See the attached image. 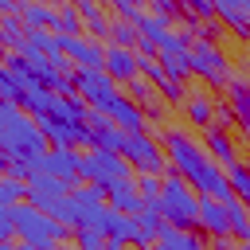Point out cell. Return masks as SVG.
I'll return each instance as SVG.
<instances>
[{"label": "cell", "instance_id": "e0dca14e", "mask_svg": "<svg viewBox=\"0 0 250 250\" xmlns=\"http://www.w3.org/2000/svg\"><path fill=\"white\" fill-rule=\"evenodd\" d=\"M215 16H219V23H227L230 35H238V39L250 35V4L246 0H215Z\"/></svg>", "mask_w": 250, "mask_h": 250}, {"label": "cell", "instance_id": "83f0119b", "mask_svg": "<svg viewBox=\"0 0 250 250\" xmlns=\"http://www.w3.org/2000/svg\"><path fill=\"white\" fill-rule=\"evenodd\" d=\"M223 176H227L230 195H234L238 203H246V199H250V172H246V164H242V160H234L230 168H223Z\"/></svg>", "mask_w": 250, "mask_h": 250}, {"label": "cell", "instance_id": "ab89813d", "mask_svg": "<svg viewBox=\"0 0 250 250\" xmlns=\"http://www.w3.org/2000/svg\"><path fill=\"white\" fill-rule=\"evenodd\" d=\"M4 168H8V156H4V152H0V176H4Z\"/></svg>", "mask_w": 250, "mask_h": 250}, {"label": "cell", "instance_id": "2e32d148", "mask_svg": "<svg viewBox=\"0 0 250 250\" xmlns=\"http://www.w3.org/2000/svg\"><path fill=\"white\" fill-rule=\"evenodd\" d=\"M102 199H105V207L117 211V215H137V211H141V195H137V188H133V176L113 180V184L102 191Z\"/></svg>", "mask_w": 250, "mask_h": 250}, {"label": "cell", "instance_id": "60d3db41", "mask_svg": "<svg viewBox=\"0 0 250 250\" xmlns=\"http://www.w3.org/2000/svg\"><path fill=\"white\" fill-rule=\"evenodd\" d=\"M51 250H74V246H51Z\"/></svg>", "mask_w": 250, "mask_h": 250}, {"label": "cell", "instance_id": "277c9868", "mask_svg": "<svg viewBox=\"0 0 250 250\" xmlns=\"http://www.w3.org/2000/svg\"><path fill=\"white\" fill-rule=\"evenodd\" d=\"M195 195L188 191V184L168 168L160 176V195H156V211L164 219V227L172 230H195Z\"/></svg>", "mask_w": 250, "mask_h": 250}, {"label": "cell", "instance_id": "8992f818", "mask_svg": "<svg viewBox=\"0 0 250 250\" xmlns=\"http://www.w3.org/2000/svg\"><path fill=\"white\" fill-rule=\"evenodd\" d=\"M117 156H121L125 168L137 172V176H164V172H168V160H164V152H160V145H156L152 133H125Z\"/></svg>", "mask_w": 250, "mask_h": 250}, {"label": "cell", "instance_id": "603a6c76", "mask_svg": "<svg viewBox=\"0 0 250 250\" xmlns=\"http://www.w3.org/2000/svg\"><path fill=\"white\" fill-rule=\"evenodd\" d=\"M156 250H207V238L199 230H172L164 227L156 238Z\"/></svg>", "mask_w": 250, "mask_h": 250}, {"label": "cell", "instance_id": "30bf717a", "mask_svg": "<svg viewBox=\"0 0 250 250\" xmlns=\"http://www.w3.org/2000/svg\"><path fill=\"white\" fill-rule=\"evenodd\" d=\"M66 203H70V215H74V230L78 227H94L98 230V223L105 215V199H102L98 188H70Z\"/></svg>", "mask_w": 250, "mask_h": 250}, {"label": "cell", "instance_id": "4fadbf2b", "mask_svg": "<svg viewBox=\"0 0 250 250\" xmlns=\"http://www.w3.org/2000/svg\"><path fill=\"white\" fill-rule=\"evenodd\" d=\"M102 117H105L109 125H117L121 133H145V129H148V125H145V113H141L125 94L109 98V102H105V109H102Z\"/></svg>", "mask_w": 250, "mask_h": 250}, {"label": "cell", "instance_id": "d590c367", "mask_svg": "<svg viewBox=\"0 0 250 250\" xmlns=\"http://www.w3.org/2000/svg\"><path fill=\"white\" fill-rule=\"evenodd\" d=\"M148 16H156V20H164V23H172L176 16H180V4L176 0H152V8H145Z\"/></svg>", "mask_w": 250, "mask_h": 250}, {"label": "cell", "instance_id": "ac0fdd59", "mask_svg": "<svg viewBox=\"0 0 250 250\" xmlns=\"http://www.w3.org/2000/svg\"><path fill=\"white\" fill-rule=\"evenodd\" d=\"M199 148H203L219 168H230L234 160H242L234 137H230V133H219V129H203V145H199Z\"/></svg>", "mask_w": 250, "mask_h": 250}, {"label": "cell", "instance_id": "9c48e42d", "mask_svg": "<svg viewBox=\"0 0 250 250\" xmlns=\"http://www.w3.org/2000/svg\"><path fill=\"white\" fill-rule=\"evenodd\" d=\"M78 156H82V152H74V148H47L31 168H35L39 176L59 180V184L70 191V188H78Z\"/></svg>", "mask_w": 250, "mask_h": 250}, {"label": "cell", "instance_id": "e575fe53", "mask_svg": "<svg viewBox=\"0 0 250 250\" xmlns=\"http://www.w3.org/2000/svg\"><path fill=\"white\" fill-rule=\"evenodd\" d=\"M141 4H133V0H113V20H121V23H137L141 20Z\"/></svg>", "mask_w": 250, "mask_h": 250}, {"label": "cell", "instance_id": "3957f363", "mask_svg": "<svg viewBox=\"0 0 250 250\" xmlns=\"http://www.w3.org/2000/svg\"><path fill=\"white\" fill-rule=\"evenodd\" d=\"M12 230H16V242L31 246V250H51V246H66V238L74 234L70 227H59L51 215L27 207V203H16L12 207Z\"/></svg>", "mask_w": 250, "mask_h": 250}, {"label": "cell", "instance_id": "f1b7e54d", "mask_svg": "<svg viewBox=\"0 0 250 250\" xmlns=\"http://www.w3.org/2000/svg\"><path fill=\"white\" fill-rule=\"evenodd\" d=\"M51 31H55V35H82V20H78L74 4L55 8V23H51Z\"/></svg>", "mask_w": 250, "mask_h": 250}, {"label": "cell", "instance_id": "ffe728a7", "mask_svg": "<svg viewBox=\"0 0 250 250\" xmlns=\"http://www.w3.org/2000/svg\"><path fill=\"white\" fill-rule=\"evenodd\" d=\"M184 117H188V125H195V129H211V113H215V94L211 90H188V98H184Z\"/></svg>", "mask_w": 250, "mask_h": 250}, {"label": "cell", "instance_id": "836d02e7", "mask_svg": "<svg viewBox=\"0 0 250 250\" xmlns=\"http://www.w3.org/2000/svg\"><path fill=\"white\" fill-rule=\"evenodd\" d=\"M23 203V184L12 176H0V207H16Z\"/></svg>", "mask_w": 250, "mask_h": 250}, {"label": "cell", "instance_id": "f546056e", "mask_svg": "<svg viewBox=\"0 0 250 250\" xmlns=\"http://www.w3.org/2000/svg\"><path fill=\"white\" fill-rule=\"evenodd\" d=\"M156 98H160L168 109H176V105H184V98H188V82H172V78H160V82H156Z\"/></svg>", "mask_w": 250, "mask_h": 250}, {"label": "cell", "instance_id": "f35d334b", "mask_svg": "<svg viewBox=\"0 0 250 250\" xmlns=\"http://www.w3.org/2000/svg\"><path fill=\"white\" fill-rule=\"evenodd\" d=\"M0 250H31V246H23V242H0Z\"/></svg>", "mask_w": 250, "mask_h": 250}, {"label": "cell", "instance_id": "4dcf8cb0", "mask_svg": "<svg viewBox=\"0 0 250 250\" xmlns=\"http://www.w3.org/2000/svg\"><path fill=\"white\" fill-rule=\"evenodd\" d=\"M0 43H4V51H20V43H23V23L16 20V12H12V16H0Z\"/></svg>", "mask_w": 250, "mask_h": 250}, {"label": "cell", "instance_id": "ba28073f", "mask_svg": "<svg viewBox=\"0 0 250 250\" xmlns=\"http://www.w3.org/2000/svg\"><path fill=\"white\" fill-rule=\"evenodd\" d=\"M70 86H74V98H82L86 109H94V113H102L105 102L121 94V86L105 70H70Z\"/></svg>", "mask_w": 250, "mask_h": 250}, {"label": "cell", "instance_id": "d4e9b609", "mask_svg": "<svg viewBox=\"0 0 250 250\" xmlns=\"http://www.w3.org/2000/svg\"><path fill=\"white\" fill-rule=\"evenodd\" d=\"M227 105H230V113L238 117V125H250V90H246V82L234 74L230 82H227V98H223Z\"/></svg>", "mask_w": 250, "mask_h": 250}, {"label": "cell", "instance_id": "5b68a950", "mask_svg": "<svg viewBox=\"0 0 250 250\" xmlns=\"http://www.w3.org/2000/svg\"><path fill=\"white\" fill-rule=\"evenodd\" d=\"M188 70L195 78H203L211 90H227V82L234 78V66L227 59V51L219 43H199V39L188 47Z\"/></svg>", "mask_w": 250, "mask_h": 250}, {"label": "cell", "instance_id": "6da1fadb", "mask_svg": "<svg viewBox=\"0 0 250 250\" xmlns=\"http://www.w3.org/2000/svg\"><path fill=\"white\" fill-rule=\"evenodd\" d=\"M156 145H160L168 168L188 184V191H191L195 199H215V203H230V199H234L230 188H227L223 168H219V164L199 148V141L188 137L180 125H164Z\"/></svg>", "mask_w": 250, "mask_h": 250}, {"label": "cell", "instance_id": "4316f807", "mask_svg": "<svg viewBox=\"0 0 250 250\" xmlns=\"http://www.w3.org/2000/svg\"><path fill=\"white\" fill-rule=\"evenodd\" d=\"M137 27V35L145 39V43H152L156 51H160V43L172 35V23H164V20H156V16H148V12H141V20L133 23Z\"/></svg>", "mask_w": 250, "mask_h": 250}, {"label": "cell", "instance_id": "52a82bcc", "mask_svg": "<svg viewBox=\"0 0 250 250\" xmlns=\"http://www.w3.org/2000/svg\"><path fill=\"white\" fill-rule=\"evenodd\" d=\"M125 176H133V172L125 168V160H121L117 152H98V148H86V152L78 156V184H86V188L105 191L113 180H125Z\"/></svg>", "mask_w": 250, "mask_h": 250}, {"label": "cell", "instance_id": "74e56055", "mask_svg": "<svg viewBox=\"0 0 250 250\" xmlns=\"http://www.w3.org/2000/svg\"><path fill=\"white\" fill-rule=\"evenodd\" d=\"M0 242H16V230H12V207H0Z\"/></svg>", "mask_w": 250, "mask_h": 250}, {"label": "cell", "instance_id": "d6a6232c", "mask_svg": "<svg viewBox=\"0 0 250 250\" xmlns=\"http://www.w3.org/2000/svg\"><path fill=\"white\" fill-rule=\"evenodd\" d=\"M70 238L78 242L74 250H102V246H105V234H102V230H94V227H78Z\"/></svg>", "mask_w": 250, "mask_h": 250}, {"label": "cell", "instance_id": "7402d4cb", "mask_svg": "<svg viewBox=\"0 0 250 250\" xmlns=\"http://www.w3.org/2000/svg\"><path fill=\"white\" fill-rule=\"evenodd\" d=\"M16 20L23 23V31H51V23H55V8H51V4H39V0H31V4H16Z\"/></svg>", "mask_w": 250, "mask_h": 250}, {"label": "cell", "instance_id": "cb8c5ba5", "mask_svg": "<svg viewBox=\"0 0 250 250\" xmlns=\"http://www.w3.org/2000/svg\"><path fill=\"white\" fill-rule=\"evenodd\" d=\"M156 62H160L164 78H172V82H188V78H191V70H188V47L156 51Z\"/></svg>", "mask_w": 250, "mask_h": 250}, {"label": "cell", "instance_id": "5bb4252c", "mask_svg": "<svg viewBox=\"0 0 250 250\" xmlns=\"http://www.w3.org/2000/svg\"><path fill=\"white\" fill-rule=\"evenodd\" d=\"M102 70H105L117 86H125V82L137 78V55H133L129 47H113V43H105V47H102Z\"/></svg>", "mask_w": 250, "mask_h": 250}, {"label": "cell", "instance_id": "b9f144b4", "mask_svg": "<svg viewBox=\"0 0 250 250\" xmlns=\"http://www.w3.org/2000/svg\"><path fill=\"white\" fill-rule=\"evenodd\" d=\"M152 250H156V246H152Z\"/></svg>", "mask_w": 250, "mask_h": 250}, {"label": "cell", "instance_id": "d6986e66", "mask_svg": "<svg viewBox=\"0 0 250 250\" xmlns=\"http://www.w3.org/2000/svg\"><path fill=\"white\" fill-rule=\"evenodd\" d=\"M74 12H78V20H82V35H86V39L102 43V39L109 35V12H105L102 4L78 0V4H74Z\"/></svg>", "mask_w": 250, "mask_h": 250}, {"label": "cell", "instance_id": "8fae6325", "mask_svg": "<svg viewBox=\"0 0 250 250\" xmlns=\"http://www.w3.org/2000/svg\"><path fill=\"white\" fill-rule=\"evenodd\" d=\"M59 55L74 70H102V43L86 35H59Z\"/></svg>", "mask_w": 250, "mask_h": 250}, {"label": "cell", "instance_id": "1f68e13d", "mask_svg": "<svg viewBox=\"0 0 250 250\" xmlns=\"http://www.w3.org/2000/svg\"><path fill=\"white\" fill-rule=\"evenodd\" d=\"M113 47H129L133 51V43H137V27L133 23H121V20H109V35H105Z\"/></svg>", "mask_w": 250, "mask_h": 250}, {"label": "cell", "instance_id": "7a4b0ae2", "mask_svg": "<svg viewBox=\"0 0 250 250\" xmlns=\"http://www.w3.org/2000/svg\"><path fill=\"white\" fill-rule=\"evenodd\" d=\"M0 152L8 160H23V164H35L47 152V141L39 137V125L20 105H8V102H0Z\"/></svg>", "mask_w": 250, "mask_h": 250}, {"label": "cell", "instance_id": "484cf974", "mask_svg": "<svg viewBox=\"0 0 250 250\" xmlns=\"http://www.w3.org/2000/svg\"><path fill=\"white\" fill-rule=\"evenodd\" d=\"M223 211H227V230H230V238L242 246V242L250 238V215H246V203L230 199V203H223Z\"/></svg>", "mask_w": 250, "mask_h": 250}, {"label": "cell", "instance_id": "7c38bea8", "mask_svg": "<svg viewBox=\"0 0 250 250\" xmlns=\"http://www.w3.org/2000/svg\"><path fill=\"white\" fill-rule=\"evenodd\" d=\"M62 199H66V188H62L59 180L39 176V172H31V176H27V184H23V203H27V207H35V211L51 215V207H55V203H62Z\"/></svg>", "mask_w": 250, "mask_h": 250}, {"label": "cell", "instance_id": "8d00e7d4", "mask_svg": "<svg viewBox=\"0 0 250 250\" xmlns=\"http://www.w3.org/2000/svg\"><path fill=\"white\" fill-rule=\"evenodd\" d=\"M16 98H20V86L12 82V74L0 66V102H8V105H16Z\"/></svg>", "mask_w": 250, "mask_h": 250}, {"label": "cell", "instance_id": "9a60e30c", "mask_svg": "<svg viewBox=\"0 0 250 250\" xmlns=\"http://www.w3.org/2000/svg\"><path fill=\"white\" fill-rule=\"evenodd\" d=\"M195 230H203L211 242H219V238H230L223 203H215V199H199V203H195Z\"/></svg>", "mask_w": 250, "mask_h": 250}, {"label": "cell", "instance_id": "44dd1931", "mask_svg": "<svg viewBox=\"0 0 250 250\" xmlns=\"http://www.w3.org/2000/svg\"><path fill=\"white\" fill-rule=\"evenodd\" d=\"M98 230H102L109 242H121V246H133V238H137V223H133V215H117V211H109V207H105Z\"/></svg>", "mask_w": 250, "mask_h": 250}]
</instances>
